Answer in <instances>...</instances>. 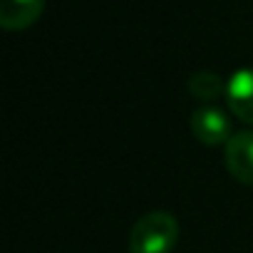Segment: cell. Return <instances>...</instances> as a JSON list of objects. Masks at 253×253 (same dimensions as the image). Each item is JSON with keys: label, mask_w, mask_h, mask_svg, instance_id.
<instances>
[{"label": "cell", "mask_w": 253, "mask_h": 253, "mask_svg": "<svg viewBox=\"0 0 253 253\" xmlns=\"http://www.w3.org/2000/svg\"><path fill=\"white\" fill-rule=\"evenodd\" d=\"M191 132L206 147L228 144V139L233 137L231 134V119L226 117V112H221L216 107H204V109H196L191 114Z\"/></svg>", "instance_id": "7a4b0ae2"}, {"label": "cell", "mask_w": 253, "mask_h": 253, "mask_svg": "<svg viewBox=\"0 0 253 253\" xmlns=\"http://www.w3.org/2000/svg\"><path fill=\"white\" fill-rule=\"evenodd\" d=\"M226 169L241 184L253 186V132H238L226 144Z\"/></svg>", "instance_id": "3957f363"}, {"label": "cell", "mask_w": 253, "mask_h": 253, "mask_svg": "<svg viewBox=\"0 0 253 253\" xmlns=\"http://www.w3.org/2000/svg\"><path fill=\"white\" fill-rule=\"evenodd\" d=\"M226 102L228 109L246 124H253V70H238L226 82Z\"/></svg>", "instance_id": "277c9868"}, {"label": "cell", "mask_w": 253, "mask_h": 253, "mask_svg": "<svg viewBox=\"0 0 253 253\" xmlns=\"http://www.w3.org/2000/svg\"><path fill=\"white\" fill-rule=\"evenodd\" d=\"M45 10V0H0V25L5 30L30 28Z\"/></svg>", "instance_id": "5b68a950"}, {"label": "cell", "mask_w": 253, "mask_h": 253, "mask_svg": "<svg viewBox=\"0 0 253 253\" xmlns=\"http://www.w3.org/2000/svg\"><path fill=\"white\" fill-rule=\"evenodd\" d=\"M228 84H223L221 75L216 72H209V70H201V72H194L189 77V92L191 97L201 99V102H211V99H218L223 92H226Z\"/></svg>", "instance_id": "8992f818"}, {"label": "cell", "mask_w": 253, "mask_h": 253, "mask_svg": "<svg viewBox=\"0 0 253 253\" xmlns=\"http://www.w3.org/2000/svg\"><path fill=\"white\" fill-rule=\"evenodd\" d=\"M179 243V221L169 211H149L132 226L129 253H171Z\"/></svg>", "instance_id": "6da1fadb"}]
</instances>
